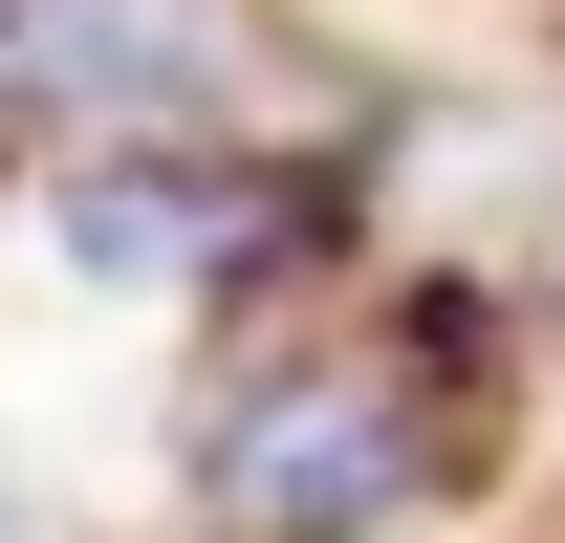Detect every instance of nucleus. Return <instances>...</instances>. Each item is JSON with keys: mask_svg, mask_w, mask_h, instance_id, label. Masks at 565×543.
Segmentation results:
<instances>
[{"mask_svg": "<svg viewBox=\"0 0 565 543\" xmlns=\"http://www.w3.org/2000/svg\"><path fill=\"white\" fill-rule=\"evenodd\" d=\"M457 478V327L435 305H370V327H282L196 435V500L239 543H370L392 500Z\"/></svg>", "mask_w": 565, "mask_h": 543, "instance_id": "f257e3e1", "label": "nucleus"}, {"mask_svg": "<svg viewBox=\"0 0 565 543\" xmlns=\"http://www.w3.org/2000/svg\"><path fill=\"white\" fill-rule=\"evenodd\" d=\"M44 239H66V283H239V262H282L305 217H282V174H239V152L131 131V152H66V174H44Z\"/></svg>", "mask_w": 565, "mask_h": 543, "instance_id": "f03ea898", "label": "nucleus"}, {"mask_svg": "<svg viewBox=\"0 0 565 543\" xmlns=\"http://www.w3.org/2000/svg\"><path fill=\"white\" fill-rule=\"evenodd\" d=\"M44 131L131 152V131H217V0H22V87Z\"/></svg>", "mask_w": 565, "mask_h": 543, "instance_id": "7ed1b4c3", "label": "nucleus"}, {"mask_svg": "<svg viewBox=\"0 0 565 543\" xmlns=\"http://www.w3.org/2000/svg\"><path fill=\"white\" fill-rule=\"evenodd\" d=\"M0 543H44V500H22V478H0Z\"/></svg>", "mask_w": 565, "mask_h": 543, "instance_id": "20e7f679", "label": "nucleus"}, {"mask_svg": "<svg viewBox=\"0 0 565 543\" xmlns=\"http://www.w3.org/2000/svg\"><path fill=\"white\" fill-rule=\"evenodd\" d=\"M0 87H22V0H0Z\"/></svg>", "mask_w": 565, "mask_h": 543, "instance_id": "39448f33", "label": "nucleus"}]
</instances>
